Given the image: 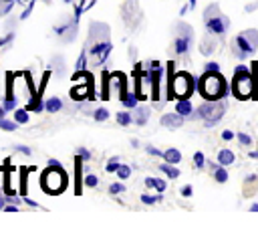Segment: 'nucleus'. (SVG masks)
I'll list each match as a JSON object with an SVG mask.
<instances>
[{"instance_id": "nucleus-30", "label": "nucleus", "mask_w": 258, "mask_h": 228, "mask_svg": "<svg viewBox=\"0 0 258 228\" xmlns=\"http://www.w3.org/2000/svg\"><path fill=\"white\" fill-rule=\"evenodd\" d=\"M93 117H95V119H97V121H105V119H107V117H109V111H107V109H103V107H101V109H97V111H95V113H93Z\"/></svg>"}, {"instance_id": "nucleus-40", "label": "nucleus", "mask_w": 258, "mask_h": 228, "mask_svg": "<svg viewBox=\"0 0 258 228\" xmlns=\"http://www.w3.org/2000/svg\"><path fill=\"white\" fill-rule=\"evenodd\" d=\"M8 202H10V204H16V206H20V198H16V196H8Z\"/></svg>"}, {"instance_id": "nucleus-43", "label": "nucleus", "mask_w": 258, "mask_h": 228, "mask_svg": "<svg viewBox=\"0 0 258 228\" xmlns=\"http://www.w3.org/2000/svg\"><path fill=\"white\" fill-rule=\"evenodd\" d=\"M250 157H254V159H258V151H250Z\"/></svg>"}, {"instance_id": "nucleus-47", "label": "nucleus", "mask_w": 258, "mask_h": 228, "mask_svg": "<svg viewBox=\"0 0 258 228\" xmlns=\"http://www.w3.org/2000/svg\"><path fill=\"white\" fill-rule=\"evenodd\" d=\"M64 2H73V0H64Z\"/></svg>"}, {"instance_id": "nucleus-44", "label": "nucleus", "mask_w": 258, "mask_h": 228, "mask_svg": "<svg viewBox=\"0 0 258 228\" xmlns=\"http://www.w3.org/2000/svg\"><path fill=\"white\" fill-rule=\"evenodd\" d=\"M4 113H6V109H4V105H2V107H0V119L4 117Z\"/></svg>"}, {"instance_id": "nucleus-45", "label": "nucleus", "mask_w": 258, "mask_h": 228, "mask_svg": "<svg viewBox=\"0 0 258 228\" xmlns=\"http://www.w3.org/2000/svg\"><path fill=\"white\" fill-rule=\"evenodd\" d=\"M252 212H258V204H252V208H250Z\"/></svg>"}, {"instance_id": "nucleus-23", "label": "nucleus", "mask_w": 258, "mask_h": 228, "mask_svg": "<svg viewBox=\"0 0 258 228\" xmlns=\"http://www.w3.org/2000/svg\"><path fill=\"white\" fill-rule=\"evenodd\" d=\"M14 121L16 123H28V111L26 109H16L14 111Z\"/></svg>"}, {"instance_id": "nucleus-3", "label": "nucleus", "mask_w": 258, "mask_h": 228, "mask_svg": "<svg viewBox=\"0 0 258 228\" xmlns=\"http://www.w3.org/2000/svg\"><path fill=\"white\" fill-rule=\"evenodd\" d=\"M204 24L212 36H224L230 28V18L220 12L218 4H210L204 12Z\"/></svg>"}, {"instance_id": "nucleus-33", "label": "nucleus", "mask_w": 258, "mask_h": 228, "mask_svg": "<svg viewBox=\"0 0 258 228\" xmlns=\"http://www.w3.org/2000/svg\"><path fill=\"white\" fill-rule=\"evenodd\" d=\"M121 192H125V188H123V184H111L109 186V194H121Z\"/></svg>"}, {"instance_id": "nucleus-6", "label": "nucleus", "mask_w": 258, "mask_h": 228, "mask_svg": "<svg viewBox=\"0 0 258 228\" xmlns=\"http://www.w3.org/2000/svg\"><path fill=\"white\" fill-rule=\"evenodd\" d=\"M67 182H69L67 180V174H64V169L60 165H48V169L42 174V180H40L42 188L46 192H50V194L62 192L67 188Z\"/></svg>"}, {"instance_id": "nucleus-2", "label": "nucleus", "mask_w": 258, "mask_h": 228, "mask_svg": "<svg viewBox=\"0 0 258 228\" xmlns=\"http://www.w3.org/2000/svg\"><path fill=\"white\" fill-rule=\"evenodd\" d=\"M198 91H200V95H202L204 99H208V101H218V99H222V97L226 95L228 83H226V79H224L218 71H206V73L202 75L200 83H198Z\"/></svg>"}, {"instance_id": "nucleus-4", "label": "nucleus", "mask_w": 258, "mask_h": 228, "mask_svg": "<svg viewBox=\"0 0 258 228\" xmlns=\"http://www.w3.org/2000/svg\"><path fill=\"white\" fill-rule=\"evenodd\" d=\"M256 46H258V30L256 28H248L232 38V52L238 59H248L250 54H254Z\"/></svg>"}, {"instance_id": "nucleus-15", "label": "nucleus", "mask_w": 258, "mask_h": 228, "mask_svg": "<svg viewBox=\"0 0 258 228\" xmlns=\"http://www.w3.org/2000/svg\"><path fill=\"white\" fill-rule=\"evenodd\" d=\"M163 159L169 161V163H177V161H181V153H179V149L169 147V149L163 151Z\"/></svg>"}, {"instance_id": "nucleus-10", "label": "nucleus", "mask_w": 258, "mask_h": 228, "mask_svg": "<svg viewBox=\"0 0 258 228\" xmlns=\"http://www.w3.org/2000/svg\"><path fill=\"white\" fill-rule=\"evenodd\" d=\"M181 123H183V115H179L177 111L175 113H165L161 117V125H165L169 129H177V127H181Z\"/></svg>"}, {"instance_id": "nucleus-18", "label": "nucleus", "mask_w": 258, "mask_h": 228, "mask_svg": "<svg viewBox=\"0 0 258 228\" xmlns=\"http://www.w3.org/2000/svg\"><path fill=\"white\" fill-rule=\"evenodd\" d=\"M145 186H147V188H155L159 194H163L165 188H167L163 180H155V178H145Z\"/></svg>"}, {"instance_id": "nucleus-13", "label": "nucleus", "mask_w": 258, "mask_h": 228, "mask_svg": "<svg viewBox=\"0 0 258 228\" xmlns=\"http://www.w3.org/2000/svg\"><path fill=\"white\" fill-rule=\"evenodd\" d=\"M44 109H46L48 113H56V111L62 109V101H60L58 97H48L46 103H44Z\"/></svg>"}, {"instance_id": "nucleus-39", "label": "nucleus", "mask_w": 258, "mask_h": 228, "mask_svg": "<svg viewBox=\"0 0 258 228\" xmlns=\"http://www.w3.org/2000/svg\"><path fill=\"white\" fill-rule=\"evenodd\" d=\"M232 137H234V133H232V131H230V129H228V131H224V133H222V139H226V141H230V139H232Z\"/></svg>"}, {"instance_id": "nucleus-20", "label": "nucleus", "mask_w": 258, "mask_h": 228, "mask_svg": "<svg viewBox=\"0 0 258 228\" xmlns=\"http://www.w3.org/2000/svg\"><path fill=\"white\" fill-rule=\"evenodd\" d=\"M50 71H54L58 77H62L64 75V67H62V56H54L52 61H50Z\"/></svg>"}, {"instance_id": "nucleus-12", "label": "nucleus", "mask_w": 258, "mask_h": 228, "mask_svg": "<svg viewBox=\"0 0 258 228\" xmlns=\"http://www.w3.org/2000/svg\"><path fill=\"white\" fill-rule=\"evenodd\" d=\"M218 161H220V165H232V163L236 161V155H234V151H230V149H220Z\"/></svg>"}, {"instance_id": "nucleus-21", "label": "nucleus", "mask_w": 258, "mask_h": 228, "mask_svg": "<svg viewBox=\"0 0 258 228\" xmlns=\"http://www.w3.org/2000/svg\"><path fill=\"white\" fill-rule=\"evenodd\" d=\"M117 123L119 125H131L133 123V113H127V111L117 113Z\"/></svg>"}, {"instance_id": "nucleus-31", "label": "nucleus", "mask_w": 258, "mask_h": 228, "mask_svg": "<svg viewBox=\"0 0 258 228\" xmlns=\"http://www.w3.org/2000/svg\"><path fill=\"white\" fill-rule=\"evenodd\" d=\"M85 186H89V188H97V186H99V178L93 176V174H89V176L85 178Z\"/></svg>"}, {"instance_id": "nucleus-17", "label": "nucleus", "mask_w": 258, "mask_h": 228, "mask_svg": "<svg viewBox=\"0 0 258 228\" xmlns=\"http://www.w3.org/2000/svg\"><path fill=\"white\" fill-rule=\"evenodd\" d=\"M214 180H216L218 184H226V182H228V169H226V165L214 167Z\"/></svg>"}, {"instance_id": "nucleus-11", "label": "nucleus", "mask_w": 258, "mask_h": 228, "mask_svg": "<svg viewBox=\"0 0 258 228\" xmlns=\"http://www.w3.org/2000/svg\"><path fill=\"white\" fill-rule=\"evenodd\" d=\"M175 111H177L179 115H183V117H189V115L194 113V107H191L189 99H179L177 105H175Z\"/></svg>"}, {"instance_id": "nucleus-41", "label": "nucleus", "mask_w": 258, "mask_h": 228, "mask_svg": "<svg viewBox=\"0 0 258 228\" xmlns=\"http://www.w3.org/2000/svg\"><path fill=\"white\" fill-rule=\"evenodd\" d=\"M6 212H18V206L16 204H8L6 206Z\"/></svg>"}, {"instance_id": "nucleus-16", "label": "nucleus", "mask_w": 258, "mask_h": 228, "mask_svg": "<svg viewBox=\"0 0 258 228\" xmlns=\"http://www.w3.org/2000/svg\"><path fill=\"white\" fill-rule=\"evenodd\" d=\"M159 169H161L167 178H171V180L179 178V169H177V167H173V163H169V161H167V163H161V165H159Z\"/></svg>"}, {"instance_id": "nucleus-25", "label": "nucleus", "mask_w": 258, "mask_h": 228, "mask_svg": "<svg viewBox=\"0 0 258 228\" xmlns=\"http://www.w3.org/2000/svg\"><path fill=\"white\" fill-rule=\"evenodd\" d=\"M236 137H238V141H240V145H242V147H248V145H252V137H250L248 133H244V131H242V133H238Z\"/></svg>"}, {"instance_id": "nucleus-28", "label": "nucleus", "mask_w": 258, "mask_h": 228, "mask_svg": "<svg viewBox=\"0 0 258 228\" xmlns=\"http://www.w3.org/2000/svg\"><path fill=\"white\" fill-rule=\"evenodd\" d=\"M117 176H119L121 180H127V178L131 176V167H129V165H119V169H117Z\"/></svg>"}, {"instance_id": "nucleus-46", "label": "nucleus", "mask_w": 258, "mask_h": 228, "mask_svg": "<svg viewBox=\"0 0 258 228\" xmlns=\"http://www.w3.org/2000/svg\"><path fill=\"white\" fill-rule=\"evenodd\" d=\"M2 206H4V200H2V196H0V210H2Z\"/></svg>"}, {"instance_id": "nucleus-29", "label": "nucleus", "mask_w": 258, "mask_h": 228, "mask_svg": "<svg viewBox=\"0 0 258 228\" xmlns=\"http://www.w3.org/2000/svg\"><path fill=\"white\" fill-rule=\"evenodd\" d=\"M163 198V194H159V196H147V194H143L141 196V202L143 204H155V202H159Z\"/></svg>"}, {"instance_id": "nucleus-42", "label": "nucleus", "mask_w": 258, "mask_h": 228, "mask_svg": "<svg viewBox=\"0 0 258 228\" xmlns=\"http://www.w3.org/2000/svg\"><path fill=\"white\" fill-rule=\"evenodd\" d=\"M26 204H28V206H32V208H36V202H34V200H30V198L26 200Z\"/></svg>"}, {"instance_id": "nucleus-7", "label": "nucleus", "mask_w": 258, "mask_h": 228, "mask_svg": "<svg viewBox=\"0 0 258 228\" xmlns=\"http://www.w3.org/2000/svg\"><path fill=\"white\" fill-rule=\"evenodd\" d=\"M224 113H226V105H224L220 99H218V101H208V99H206V103H202V105L196 109V117L202 119L208 127L214 125V123H218V121L224 117Z\"/></svg>"}, {"instance_id": "nucleus-37", "label": "nucleus", "mask_w": 258, "mask_h": 228, "mask_svg": "<svg viewBox=\"0 0 258 228\" xmlns=\"http://www.w3.org/2000/svg\"><path fill=\"white\" fill-rule=\"evenodd\" d=\"M145 149H147V153H151V155H163V153H161V151H159V149H155V147H153V145H147V147H145Z\"/></svg>"}, {"instance_id": "nucleus-35", "label": "nucleus", "mask_w": 258, "mask_h": 228, "mask_svg": "<svg viewBox=\"0 0 258 228\" xmlns=\"http://www.w3.org/2000/svg\"><path fill=\"white\" fill-rule=\"evenodd\" d=\"M77 155L83 157V159H89V157H91V153H89L85 147H79V149H77Z\"/></svg>"}, {"instance_id": "nucleus-32", "label": "nucleus", "mask_w": 258, "mask_h": 228, "mask_svg": "<svg viewBox=\"0 0 258 228\" xmlns=\"http://www.w3.org/2000/svg\"><path fill=\"white\" fill-rule=\"evenodd\" d=\"M0 129H4V131H14V129H16V123L6 121V119L2 117V119H0Z\"/></svg>"}, {"instance_id": "nucleus-22", "label": "nucleus", "mask_w": 258, "mask_h": 228, "mask_svg": "<svg viewBox=\"0 0 258 228\" xmlns=\"http://www.w3.org/2000/svg\"><path fill=\"white\" fill-rule=\"evenodd\" d=\"M16 107V97L12 95V91L8 89V93H6V99H4V109L6 111H10V109H14Z\"/></svg>"}, {"instance_id": "nucleus-9", "label": "nucleus", "mask_w": 258, "mask_h": 228, "mask_svg": "<svg viewBox=\"0 0 258 228\" xmlns=\"http://www.w3.org/2000/svg\"><path fill=\"white\" fill-rule=\"evenodd\" d=\"M191 42H194V30H191V26L185 24V22H179V26L175 30V38H173V50H175V54H185L191 48Z\"/></svg>"}, {"instance_id": "nucleus-24", "label": "nucleus", "mask_w": 258, "mask_h": 228, "mask_svg": "<svg viewBox=\"0 0 258 228\" xmlns=\"http://www.w3.org/2000/svg\"><path fill=\"white\" fill-rule=\"evenodd\" d=\"M85 67H87V50H83V52H81V56H79V61H77V65H75V69H77V73H81Z\"/></svg>"}, {"instance_id": "nucleus-5", "label": "nucleus", "mask_w": 258, "mask_h": 228, "mask_svg": "<svg viewBox=\"0 0 258 228\" xmlns=\"http://www.w3.org/2000/svg\"><path fill=\"white\" fill-rule=\"evenodd\" d=\"M232 91L238 99H250L256 91V85H254V79L252 75L248 73V69L244 65H238L236 71H234V79H232Z\"/></svg>"}, {"instance_id": "nucleus-19", "label": "nucleus", "mask_w": 258, "mask_h": 228, "mask_svg": "<svg viewBox=\"0 0 258 228\" xmlns=\"http://www.w3.org/2000/svg\"><path fill=\"white\" fill-rule=\"evenodd\" d=\"M137 95H129V93H121V103L125 105V107H129V109H135L137 107Z\"/></svg>"}, {"instance_id": "nucleus-27", "label": "nucleus", "mask_w": 258, "mask_h": 228, "mask_svg": "<svg viewBox=\"0 0 258 228\" xmlns=\"http://www.w3.org/2000/svg\"><path fill=\"white\" fill-rule=\"evenodd\" d=\"M204 163H206L204 153H202V151H196V153H194V165H196V167H204Z\"/></svg>"}, {"instance_id": "nucleus-36", "label": "nucleus", "mask_w": 258, "mask_h": 228, "mask_svg": "<svg viewBox=\"0 0 258 228\" xmlns=\"http://www.w3.org/2000/svg\"><path fill=\"white\" fill-rule=\"evenodd\" d=\"M204 69H206V71H220V65H218V63H206Z\"/></svg>"}, {"instance_id": "nucleus-38", "label": "nucleus", "mask_w": 258, "mask_h": 228, "mask_svg": "<svg viewBox=\"0 0 258 228\" xmlns=\"http://www.w3.org/2000/svg\"><path fill=\"white\" fill-rule=\"evenodd\" d=\"M181 196L189 198V196H191V186H183V188H181Z\"/></svg>"}, {"instance_id": "nucleus-34", "label": "nucleus", "mask_w": 258, "mask_h": 228, "mask_svg": "<svg viewBox=\"0 0 258 228\" xmlns=\"http://www.w3.org/2000/svg\"><path fill=\"white\" fill-rule=\"evenodd\" d=\"M14 149H16V151H20V153H24V155H30V153H32V149H30V147H26V145H14Z\"/></svg>"}, {"instance_id": "nucleus-14", "label": "nucleus", "mask_w": 258, "mask_h": 228, "mask_svg": "<svg viewBox=\"0 0 258 228\" xmlns=\"http://www.w3.org/2000/svg\"><path fill=\"white\" fill-rule=\"evenodd\" d=\"M147 119H149V111H147L145 107L135 109V113H133V123H137V125H145Z\"/></svg>"}, {"instance_id": "nucleus-26", "label": "nucleus", "mask_w": 258, "mask_h": 228, "mask_svg": "<svg viewBox=\"0 0 258 228\" xmlns=\"http://www.w3.org/2000/svg\"><path fill=\"white\" fill-rule=\"evenodd\" d=\"M119 165H121V163H119V159H117V157H111V159L107 161V165H105V169L113 174V172H117V169H119Z\"/></svg>"}, {"instance_id": "nucleus-1", "label": "nucleus", "mask_w": 258, "mask_h": 228, "mask_svg": "<svg viewBox=\"0 0 258 228\" xmlns=\"http://www.w3.org/2000/svg\"><path fill=\"white\" fill-rule=\"evenodd\" d=\"M89 54L93 65L99 67L111 54V40H109V26L93 22L91 24V38H89Z\"/></svg>"}, {"instance_id": "nucleus-8", "label": "nucleus", "mask_w": 258, "mask_h": 228, "mask_svg": "<svg viewBox=\"0 0 258 228\" xmlns=\"http://www.w3.org/2000/svg\"><path fill=\"white\" fill-rule=\"evenodd\" d=\"M194 79L187 73H175L169 81V95L177 97V99H187L194 91Z\"/></svg>"}]
</instances>
